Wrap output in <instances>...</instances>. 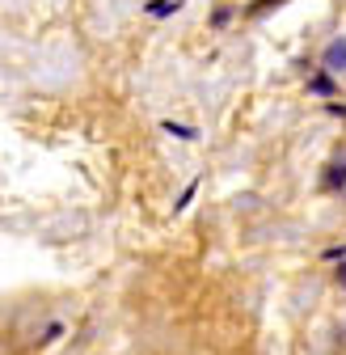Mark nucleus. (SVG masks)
<instances>
[{
    "instance_id": "obj_4",
    "label": "nucleus",
    "mask_w": 346,
    "mask_h": 355,
    "mask_svg": "<svg viewBox=\"0 0 346 355\" xmlns=\"http://www.w3.org/2000/svg\"><path fill=\"white\" fill-rule=\"evenodd\" d=\"M334 279H338V288H342V292H346V258H342V262H338V275H334Z\"/></svg>"
},
{
    "instance_id": "obj_1",
    "label": "nucleus",
    "mask_w": 346,
    "mask_h": 355,
    "mask_svg": "<svg viewBox=\"0 0 346 355\" xmlns=\"http://www.w3.org/2000/svg\"><path fill=\"white\" fill-rule=\"evenodd\" d=\"M321 64H325L329 76H342V72H346V38H334V42H329L325 55H321Z\"/></svg>"
},
{
    "instance_id": "obj_2",
    "label": "nucleus",
    "mask_w": 346,
    "mask_h": 355,
    "mask_svg": "<svg viewBox=\"0 0 346 355\" xmlns=\"http://www.w3.org/2000/svg\"><path fill=\"white\" fill-rule=\"evenodd\" d=\"M325 187H329V191L346 187V161H334V165L325 169Z\"/></svg>"
},
{
    "instance_id": "obj_3",
    "label": "nucleus",
    "mask_w": 346,
    "mask_h": 355,
    "mask_svg": "<svg viewBox=\"0 0 346 355\" xmlns=\"http://www.w3.org/2000/svg\"><path fill=\"white\" fill-rule=\"evenodd\" d=\"M313 94H334V80H329V76H317V80H313Z\"/></svg>"
}]
</instances>
